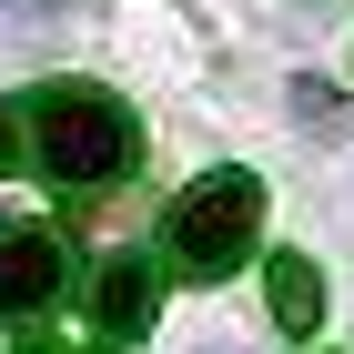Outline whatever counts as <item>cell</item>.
Instances as JSON below:
<instances>
[{"label":"cell","instance_id":"1","mask_svg":"<svg viewBox=\"0 0 354 354\" xmlns=\"http://www.w3.org/2000/svg\"><path fill=\"white\" fill-rule=\"evenodd\" d=\"M30 162L71 192H111L142 162V122L102 82H51V91H30Z\"/></svg>","mask_w":354,"mask_h":354},{"label":"cell","instance_id":"2","mask_svg":"<svg viewBox=\"0 0 354 354\" xmlns=\"http://www.w3.org/2000/svg\"><path fill=\"white\" fill-rule=\"evenodd\" d=\"M253 243H263V183H253L243 162H213V172H192V183L172 192L162 253H172L183 283H223V273H243Z\"/></svg>","mask_w":354,"mask_h":354},{"label":"cell","instance_id":"3","mask_svg":"<svg viewBox=\"0 0 354 354\" xmlns=\"http://www.w3.org/2000/svg\"><path fill=\"white\" fill-rule=\"evenodd\" d=\"M61 233L51 223H0V324H30L41 304L61 294Z\"/></svg>","mask_w":354,"mask_h":354},{"label":"cell","instance_id":"4","mask_svg":"<svg viewBox=\"0 0 354 354\" xmlns=\"http://www.w3.org/2000/svg\"><path fill=\"white\" fill-rule=\"evenodd\" d=\"M152 314H162V263L132 253V243H111L102 273H91V324L111 344H132V334H152Z\"/></svg>","mask_w":354,"mask_h":354},{"label":"cell","instance_id":"5","mask_svg":"<svg viewBox=\"0 0 354 354\" xmlns=\"http://www.w3.org/2000/svg\"><path fill=\"white\" fill-rule=\"evenodd\" d=\"M263 304H273V334H314L324 324V273H314V253H273L263 263Z\"/></svg>","mask_w":354,"mask_h":354},{"label":"cell","instance_id":"6","mask_svg":"<svg viewBox=\"0 0 354 354\" xmlns=\"http://www.w3.org/2000/svg\"><path fill=\"white\" fill-rule=\"evenodd\" d=\"M283 102H294V132H304V142H344V132H354V102H344L334 82H314V71H304Z\"/></svg>","mask_w":354,"mask_h":354},{"label":"cell","instance_id":"7","mask_svg":"<svg viewBox=\"0 0 354 354\" xmlns=\"http://www.w3.org/2000/svg\"><path fill=\"white\" fill-rule=\"evenodd\" d=\"M30 162V102H0V172Z\"/></svg>","mask_w":354,"mask_h":354},{"label":"cell","instance_id":"8","mask_svg":"<svg viewBox=\"0 0 354 354\" xmlns=\"http://www.w3.org/2000/svg\"><path fill=\"white\" fill-rule=\"evenodd\" d=\"M10 354H71V344H61L51 324H21V334H10Z\"/></svg>","mask_w":354,"mask_h":354},{"label":"cell","instance_id":"9","mask_svg":"<svg viewBox=\"0 0 354 354\" xmlns=\"http://www.w3.org/2000/svg\"><path fill=\"white\" fill-rule=\"evenodd\" d=\"M192 354H243V344H192Z\"/></svg>","mask_w":354,"mask_h":354}]
</instances>
